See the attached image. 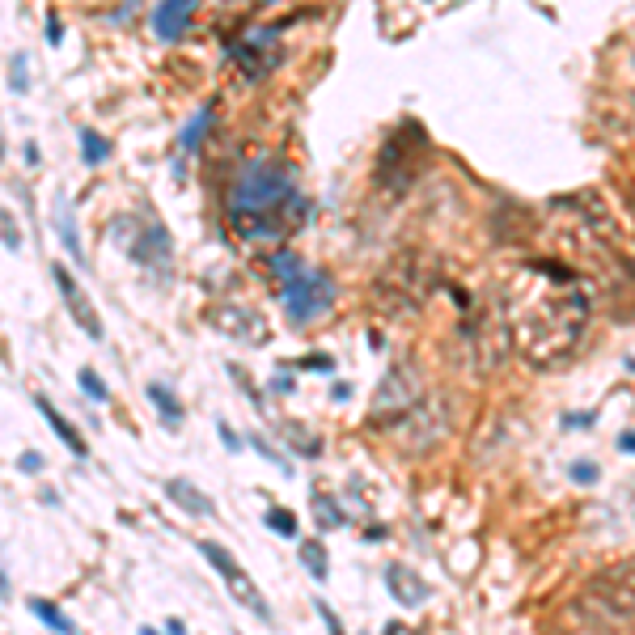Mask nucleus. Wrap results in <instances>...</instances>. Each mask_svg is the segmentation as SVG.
Segmentation results:
<instances>
[{"label": "nucleus", "mask_w": 635, "mask_h": 635, "mask_svg": "<svg viewBox=\"0 0 635 635\" xmlns=\"http://www.w3.org/2000/svg\"><path fill=\"white\" fill-rule=\"evenodd\" d=\"M504 314L513 330V348L534 368L568 360L589 322V293L563 263H526L504 288Z\"/></svg>", "instance_id": "obj_1"}, {"label": "nucleus", "mask_w": 635, "mask_h": 635, "mask_svg": "<svg viewBox=\"0 0 635 635\" xmlns=\"http://www.w3.org/2000/svg\"><path fill=\"white\" fill-rule=\"evenodd\" d=\"M309 204L297 191L293 170L276 157H263L255 166H246L229 183L225 196V217L229 229L246 242H267V237H284L306 220Z\"/></svg>", "instance_id": "obj_2"}, {"label": "nucleus", "mask_w": 635, "mask_h": 635, "mask_svg": "<svg viewBox=\"0 0 635 635\" xmlns=\"http://www.w3.org/2000/svg\"><path fill=\"white\" fill-rule=\"evenodd\" d=\"M568 619L585 623L589 631H619L635 619V559L614 563L580 589V598L568 606Z\"/></svg>", "instance_id": "obj_3"}, {"label": "nucleus", "mask_w": 635, "mask_h": 635, "mask_svg": "<svg viewBox=\"0 0 635 635\" xmlns=\"http://www.w3.org/2000/svg\"><path fill=\"white\" fill-rule=\"evenodd\" d=\"M330 306H335V284L322 271H297L293 280H284V309H288V318L297 327L314 322Z\"/></svg>", "instance_id": "obj_4"}, {"label": "nucleus", "mask_w": 635, "mask_h": 635, "mask_svg": "<svg viewBox=\"0 0 635 635\" xmlns=\"http://www.w3.org/2000/svg\"><path fill=\"white\" fill-rule=\"evenodd\" d=\"M419 403H424V378L416 373V365L403 360V365H394L390 373H386V381H381L378 394H373V424H381L386 411H390V419H398Z\"/></svg>", "instance_id": "obj_5"}, {"label": "nucleus", "mask_w": 635, "mask_h": 635, "mask_svg": "<svg viewBox=\"0 0 635 635\" xmlns=\"http://www.w3.org/2000/svg\"><path fill=\"white\" fill-rule=\"evenodd\" d=\"M428 288H432V271L424 267L419 255H403L378 284V293L390 297V309H416L428 297Z\"/></svg>", "instance_id": "obj_6"}, {"label": "nucleus", "mask_w": 635, "mask_h": 635, "mask_svg": "<svg viewBox=\"0 0 635 635\" xmlns=\"http://www.w3.org/2000/svg\"><path fill=\"white\" fill-rule=\"evenodd\" d=\"M229 60L242 68L246 81L267 76L280 64V30H246L242 38L229 43Z\"/></svg>", "instance_id": "obj_7"}, {"label": "nucleus", "mask_w": 635, "mask_h": 635, "mask_svg": "<svg viewBox=\"0 0 635 635\" xmlns=\"http://www.w3.org/2000/svg\"><path fill=\"white\" fill-rule=\"evenodd\" d=\"M199 555H204V559L212 563V568H217L220 576H225V585H229V593L237 601H242L246 610H255L258 619H263V623H271V606L267 601H263V593H258L255 589V580H250V576L242 572V568H237V563L229 559V550L225 547H217V542H199Z\"/></svg>", "instance_id": "obj_8"}, {"label": "nucleus", "mask_w": 635, "mask_h": 635, "mask_svg": "<svg viewBox=\"0 0 635 635\" xmlns=\"http://www.w3.org/2000/svg\"><path fill=\"white\" fill-rule=\"evenodd\" d=\"M51 276H55V284H60L64 306L73 309L76 327H86V330H89V339H102V322H98V314H94V306H89V297H81V288H76V280L68 276V267H51Z\"/></svg>", "instance_id": "obj_9"}, {"label": "nucleus", "mask_w": 635, "mask_h": 635, "mask_svg": "<svg viewBox=\"0 0 635 635\" xmlns=\"http://www.w3.org/2000/svg\"><path fill=\"white\" fill-rule=\"evenodd\" d=\"M191 9H196V0H161L157 9H153V30H157V38L178 43V38L186 35V25H191Z\"/></svg>", "instance_id": "obj_10"}, {"label": "nucleus", "mask_w": 635, "mask_h": 635, "mask_svg": "<svg viewBox=\"0 0 635 635\" xmlns=\"http://www.w3.org/2000/svg\"><path fill=\"white\" fill-rule=\"evenodd\" d=\"M386 585H390V593L403 601V606H424L428 601L424 576H416L407 563H390V568H386Z\"/></svg>", "instance_id": "obj_11"}, {"label": "nucleus", "mask_w": 635, "mask_h": 635, "mask_svg": "<svg viewBox=\"0 0 635 635\" xmlns=\"http://www.w3.org/2000/svg\"><path fill=\"white\" fill-rule=\"evenodd\" d=\"M166 491H170V500L178 504V509H186L191 517H212V500L204 496V491H196V483H186V479H170Z\"/></svg>", "instance_id": "obj_12"}, {"label": "nucleus", "mask_w": 635, "mask_h": 635, "mask_svg": "<svg viewBox=\"0 0 635 635\" xmlns=\"http://www.w3.org/2000/svg\"><path fill=\"white\" fill-rule=\"evenodd\" d=\"M35 407H38V411H43V419H47V424H51V432H55V437H60L64 445H68V449L76 453V458H86V440L76 437V432H73V424H68V419H64L60 411H55V407H51L47 398H43V394H35Z\"/></svg>", "instance_id": "obj_13"}, {"label": "nucleus", "mask_w": 635, "mask_h": 635, "mask_svg": "<svg viewBox=\"0 0 635 635\" xmlns=\"http://www.w3.org/2000/svg\"><path fill=\"white\" fill-rule=\"evenodd\" d=\"M148 403L161 411L166 428H178V424H183V403L174 398V390L166 386V381H148Z\"/></svg>", "instance_id": "obj_14"}, {"label": "nucleus", "mask_w": 635, "mask_h": 635, "mask_svg": "<svg viewBox=\"0 0 635 635\" xmlns=\"http://www.w3.org/2000/svg\"><path fill=\"white\" fill-rule=\"evenodd\" d=\"M212 119H217V102H208L204 110H196V119L186 123V132H183V153H196L199 140H204V132L212 127Z\"/></svg>", "instance_id": "obj_15"}, {"label": "nucleus", "mask_w": 635, "mask_h": 635, "mask_svg": "<svg viewBox=\"0 0 635 635\" xmlns=\"http://www.w3.org/2000/svg\"><path fill=\"white\" fill-rule=\"evenodd\" d=\"M314 517H318V526H322V529H339V526H348V517L339 513V504L330 500V496H322V491L314 496Z\"/></svg>", "instance_id": "obj_16"}, {"label": "nucleus", "mask_w": 635, "mask_h": 635, "mask_svg": "<svg viewBox=\"0 0 635 635\" xmlns=\"http://www.w3.org/2000/svg\"><path fill=\"white\" fill-rule=\"evenodd\" d=\"M30 610L38 614V619H43V623L51 627V631H60V635H76V627L68 623V619H64L60 610H55V606H51V601H43V598H35L30 601Z\"/></svg>", "instance_id": "obj_17"}, {"label": "nucleus", "mask_w": 635, "mask_h": 635, "mask_svg": "<svg viewBox=\"0 0 635 635\" xmlns=\"http://www.w3.org/2000/svg\"><path fill=\"white\" fill-rule=\"evenodd\" d=\"M301 563H306V572L314 576L318 585L327 580V550H322V542H301Z\"/></svg>", "instance_id": "obj_18"}, {"label": "nucleus", "mask_w": 635, "mask_h": 635, "mask_svg": "<svg viewBox=\"0 0 635 635\" xmlns=\"http://www.w3.org/2000/svg\"><path fill=\"white\" fill-rule=\"evenodd\" d=\"M81 153H86L89 166H102V161L110 157V145L102 140L98 132H81Z\"/></svg>", "instance_id": "obj_19"}, {"label": "nucleus", "mask_w": 635, "mask_h": 635, "mask_svg": "<svg viewBox=\"0 0 635 635\" xmlns=\"http://www.w3.org/2000/svg\"><path fill=\"white\" fill-rule=\"evenodd\" d=\"M267 526L284 538H297V517L288 509H267Z\"/></svg>", "instance_id": "obj_20"}, {"label": "nucleus", "mask_w": 635, "mask_h": 635, "mask_svg": "<svg viewBox=\"0 0 635 635\" xmlns=\"http://www.w3.org/2000/svg\"><path fill=\"white\" fill-rule=\"evenodd\" d=\"M81 386H86V394L94 398V403H106V398H110V390L102 386V378L94 373V368H81Z\"/></svg>", "instance_id": "obj_21"}, {"label": "nucleus", "mask_w": 635, "mask_h": 635, "mask_svg": "<svg viewBox=\"0 0 635 635\" xmlns=\"http://www.w3.org/2000/svg\"><path fill=\"white\" fill-rule=\"evenodd\" d=\"M250 440H255V449H258V453H263V458H267V462H271V466H280V470H293V466L284 462L280 453L271 449V445H267V440H263V437H250Z\"/></svg>", "instance_id": "obj_22"}, {"label": "nucleus", "mask_w": 635, "mask_h": 635, "mask_svg": "<svg viewBox=\"0 0 635 635\" xmlns=\"http://www.w3.org/2000/svg\"><path fill=\"white\" fill-rule=\"evenodd\" d=\"M314 606H318V614H322V623H327V631H330V635H343V627H339V619H335V610H330L327 601L318 598V601H314Z\"/></svg>", "instance_id": "obj_23"}, {"label": "nucleus", "mask_w": 635, "mask_h": 635, "mask_svg": "<svg viewBox=\"0 0 635 635\" xmlns=\"http://www.w3.org/2000/svg\"><path fill=\"white\" fill-rule=\"evenodd\" d=\"M60 229H64V242H68V250L81 258V246H76V229H73V217H68V212L60 217Z\"/></svg>", "instance_id": "obj_24"}, {"label": "nucleus", "mask_w": 635, "mask_h": 635, "mask_svg": "<svg viewBox=\"0 0 635 635\" xmlns=\"http://www.w3.org/2000/svg\"><path fill=\"white\" fill-rule=\"evenodd\" d=\"M572 479H576V483H598V466H593V462H576Z\"/></svg>", "instance_id": "obj_25"}, {"label": "nucleus", "mask_w": 635, "mask_h": 635, "mask_svg": "<svg viewBox=\"0 0 635 635\" xmlns=\"http://www.w3.org/2000/svg\"><path fill=\"white\" fill-rule=\"evenodd\" d=\"M217 432H220V440H225V445H229V449H233V453L242 449V440H237V432H233V428H229V424H217Z\"/></svg>", "instance_id": "obj_26"}, {"label": "nucleus", "mask_w": 635, "mask_h": 635, "mask_svg": "<svg viewBox=\"0 0 635 635\" xmlns=\"http://www.w3.org/2000/svg\"><path fill=\"white\" fill-rule=\"evenodd\" d=\"M386 635H419V631L411 623H390V627H386Z\"/></svg>", "instance_id": "obj_27"}, {"label": "nucleus", "mask_w": 635, "mask_h": 635, "mask_svg": "<svg viewBox=\"0 0 635 635\" xmlns=\"http://www.w3.org/2000/svg\"><path fill=\"white\" fill-rule=\"evenodd\" d=\"M38 466H43V458H38V453H25V458H22V470H30V475H35Z\"/></svg>", "instance_id": "obj_28"}, {"label": "nucleus", "mask_w": 635, "mask_h": 635, "mask_svg": "<svg viewBox=\"0 0 635 635\" xmlns=\"http://www.w3.org/2000/svg\"><path fill=\"white\" fill-rule=\"evenodd\" d=\"M619 449L635 453V432H623V437H619Z\"/></svg>", "instance_id": "obj_29"}, {"label": "nucleus", "mask_w": 635, "mask_h": 635, "mask_svg": "<svg viewBox=\"0 0 635 635\" xmlns=\"http://www.w3.org/2000/svg\"><path fill=\"white\" fill-rule=\"evenodd\" d=\"M60 35H64V30H60V22L51 17V22H47V38H51V43H60Z\"/></svg>", "instance_id": "obj_30"}, {"label": "nucleus", "mask_w": 635, "mask_h": 635, "mask_svg": "<svg viewBox=\"0 0 635 635\" xmlns=\"http://www.w3.org/2000/svg\"><path fill=\"white\" fill-rule=\"evenodd\" d=\"M166 631H170V635H186V627L178 623V619H170V623H166Z\"/></svg>", "instance_id": "obj_31"}, {"label": "nucleus", "mask_w": 635, "mask_h": 635, "mask_svg": "<svg viewBox=\"0 0 635 635\" xmlns=\"http://www.w3.org/2000/svg\"><path fill=\"white\" fill-rule=\"evenodd\" d=\"M140 635H157V631H148V627H145V631H140Z\"/></svg>", "instance_id": "obj_32"}, {"label": "nucleus", "mask_w": 635, "mask_h": 635, "mask_svg": "<svg viewBox=\"0 0 635 635\" xmlns=\"http://www.w3.org/2000/svg\"><path fill=\"white\" fill-rule=\"evenodd\" d=\"M250 5H267V0H250Z\"/></svg>", "instance_id": "obj_33"}]
</instances>
